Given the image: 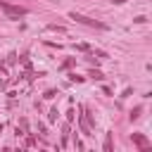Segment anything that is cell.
<instances>
[{"instance_id":"cell-14","label":"cell","mask_w":152,"mask_h":152,"mask_svg":"<svg viewBox=\"0 0 152 152\" xmlns=\"http://www.w3.org/2000/svg\"><path fill=\"white\" fill-rule=\"evenodd\" d=\"M133 21H135V24H145V21H147V17H142V14H140V17H135Z\"/></svg>"},{"instance_id":"cell-11","label":"cell","mask_w":152,"mask_h":152,"mask_svg":"<svg viewBox=\"0 0 152 152\" xmlns=\"http://www.w3.org/2000/svg\"><path fill=\"white\" fill-rule=\"evenodd\" d=\"M14 62H17V55H14V52H10V55H7V59H5V64H14Z\"/></svg>"},{"instance_id":"cell-13","label":"cell","mask_w":152,"mask_h":152,"mask_svg":"<svg viewBox=\"0 0 152 152\" xmlns=\"http://www.w3.org/2000/svg\"><path fill=\"white\" fill-rule=\"evenodd\" d=\"M55 95H57V90H52V88H50V90H45V97H48V100H52Z\"/></svg>"},{"instance_id":"cell-16","label":"cell","mask_w":152,"mask_h":152,"mask_svg":"<svg viewBox=\"0 0 152 152\" xmlns=\"http://www.w3.org/2000/svg\"><path fill=\"white\" fill-rule=\"evenodd\" d=\"M114 2H116V5H121V2H126V0H114Z\"/></svg>"},{"instance_id":"cell-5","label":"cell","mask_w":152,"mask_h":152,"mask_svg":"<svg viewBox=\"0 0 152 152\" xmlns=\"http://www.w3.org/2000/svg\"><path fill=\"white\" fill-rule=\"evenodd\" d=\"M104 152H112V133H107L104 138Z\"/></svg>"},{"instance_id":"cell-2","label":"cell","mask_w":152,"mask_h":152,"mask_svg":"<svg viewBox=\"0 0 152 152\" xmlns=\"http://www.w3.org/2000/svg\"><path fill=\"white\" fill-rule=\"evenodd\" d=\"M69 19H76L78 24H86V26H93V28H107L102 21H95V19H90V17H83V14H78V12H69Z\"/></svg>"},{"instance_id":"cell-3","label":"cell","mask_w":152,"mask_h":152,"mask_svg":"<svg viewBox=\"0 0 152 152\" xmlns=\"http://www.w3.org/2000/svg\"><path fill=\"white\" fill-rule=\"evenodd\" d=\"M131 140H133L135 147H140V150H150V140H147V135H142V133H133Z\"/></svg>"},{"instance_id":"cell-8","label":"cell","mask_w":152,"mask_h":152,"mask_svg":"<svg viewBox=\"0 0 152 152\" xmlns=\"http://www.w3.org/2000/svg\"><path fill=\"white\" fill-rule=\"evenodd\" d=\"M69 81H71V83H83V76H78V74H69Z\"/></svg>"},{"instance_id":"cell-15","label":"cell","mask_w":152,"mask_h":152,"mask_svg":"<svg viewBox=\"0 0 152 152\" xmlns=\"http://www.w3.org/2000/svg\"><path fill=\"white\" fill-rule=\"evenodd\" d=\"M74 114H76V112H74V109H69V112H66V121H74Z\"/></svg>"},{"instance_id":"cell-6","label":"cell","mask_w":152,"mask_h":152,"mask_svg":"<svg viewBox=\"0 0 152 152\" xmlns=\"http://www.w3.org/2000/svg\"><path fill=\"white\" fill-rule=\"evenodd\" d=\"M48 31H59V33H64L66 28H64V26H57V24H48Z\"/></svg>"},{"instance_id":"cell-7","label":"cell","mask_w":152,"mask_h":152,"mask_svg":"<svg viewBox=\"0 0 152 152\" xmlns=\"http://www.w3.org/2000/svg\"><path fill=\"white\" fill-rule=\"evenodd\" d=\"M74 64H76V59H74V57H69V59H64V62H62V69H69V66H74Z\"/></svg>"},{"instance_id":"cell-1","label":"cell","mask_w":152,"mask_h":152,"mask_svg":"<svg viewBox=\"0 0 152 152\" xmlns=\"http://www.w3.org/2000/svg\"><path fill=\"white\" fill-rule=\"evenodd\" d=\"M0 10H2L7 17H12V19H17V17H24V14H26V7H19V5H10L7 0H0Z\"/></svg>"},{"instance_id":"cell-10","label":"cell","mask_w":152,"mask_h":152,"mask_svg":"<svg viewBox=\"0 0 152 152\" xmlns=\"http://www.w3.org/2000/svg\"><path fill=\"white\" fill-rule=\"evenodd\" d=\"M76 50H81V52H88V50H90V45H88V43H78V45H76Z\"/></svg>"},{"instance_id":"cell-4","label":"cell","mask_w":152,"mask_h":152,"mask_svg":"<svg viewBox=\"0 0 152 152\" xmlns=\"http://www.w3.org/2000/svg\"><path fill=\"white\" fill-rule=\"evenodd\" d=\"M88 76H90V78H95V81H102V78H104V74H102L100 69H90V71H88Z\"/></svg>"},{"instance_id":"cell-9","label":"cell","mask_w":152,"mask_h":152,"mask_svg":"<svg viewBox=\"0 0 152 152\" xmlns=\"http://www.w3.org/2000/svg\"><path fill=\"white\" fill-rule=\"evenodd\" d=\"M140 112H142V107H135V109H131V121H135V119L140 116Z\"/></svg>"},{"instance_id":"cell-12","label":"cell","mask_w":152,"mask_h":152,"mask_svg":"<svg viewBox=\"0 0 152 152\" xmlns=\"http://www.w3.org/2000/svg\"><path fill=\"white\" fill-rule=\"evenodd\" d=\"M55 119H57V109L52 107V109H50V114H48V121H55Z\"/></svg>"},{"instance_id":"cell-17","label":"cell","mask_w":152,"mask_h":152,"mask_svg":"<svg viewBox=\"0 0 152 152\" xmlns=\"http://www.w3.org/2000/svg\"><path fill=\"white\" fill-rule=\"evenodd\" d=\"M0 133H2V124H0Z\"/></svg>"}]
</instances>
